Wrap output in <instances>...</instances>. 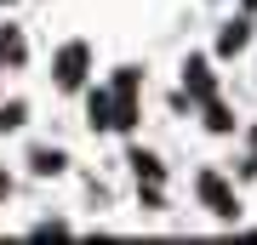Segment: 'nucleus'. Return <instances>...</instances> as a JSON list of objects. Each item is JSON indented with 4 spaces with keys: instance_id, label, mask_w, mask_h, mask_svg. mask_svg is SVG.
<instances>
[{
    "instance_id": "f257e3e1",
    "label": "nucleus",
    "mask_w": 257,
    "mask_h": 245,
    "mask_svg": "<svg viewBox=\"0 0 257 245\" xmlns=\"http://www.w3.org/2000/svg\"><path fill=\"white\" fill-rule=\"evenodd\" d=\"M86 74V46H63L57 52V86H80Z\"/></svg>"
},
{
    "instance_id": "f03ea898",
    "label": "nucleus",
    "mask_w": 257,
    "mask_h": 245,
    "mask_svg": "<svg viewBox=\"0 0 257 245\" xmlns=\"http://www.w3.org/2000/svg\"><path fill=\"white\" fill-rule=\"evenodd\" d=\"M200 194H206V205L217 211V217H234V211H240V205H234V194L223 188V177H211V171L200 177Z\"/></svg>"
},
{
    "instance_id": "7ed1b4c3",
    "label": "nucleus",
    "mask_w": 257,
    "mask_h": 245,
    "mask_svg": "<svg viewBox=\"0 0 257 245\" xmlns=\"http://www.w3.org/2000/svg\"><path fill=\"white\" fill-rule=\"evenodd\" d=\"M29 165H35L40 177H57V171H63V154H57V148H35V160H29Z\"/></svg>"
},
{
    "instance_id": "20e7f679",
    "label": "nucleus",
    "mask_w": 257,
    "mask_h": 245,
    "mask_svg": "<svg viewBox=\"0 0 257 245\" xmlns=\"http://www.w3.org/2000/svg\"><path fill=\"white\" fill-rule=\"evenodd\" d=\"M132 165H138V177L149 182V188L160 182V160H149V154H132Z\"/></svg>"
},
{
    "instance_id": "39448f33",
    "label": "nucleus",
    "mask_w": 257,
    "mask_h": 245,
    "mask_svg": "<svg viewBox=\"0 0 257 245\" xmlns=\"http://www.w3.org/2000/svg\"><path fill=\"white\" fill-rule=\"evenodd\" d=\"M223 52H240V46H246V23H229V29H223Z\"/></svg>"
},
{
    "instance_id": "423d86ee",
    "label": "nucleus",
    "mask_w": 257,
    "mask_h": 245,
    "mask_svg": "<svg viewBox=\"0 0 257 245\" xmlns=\"http://www.w3.org/2000/svg\"><path fill=\"white\" fill-rule=\"evenodd\" d=\"M189 86L200 91V97H211V80H206V63H194V69H189Z\"/></svg>"
},
{
    "instance_id": "0eeeda50",
    "label": "nucleus",
    "mask_w": 257,
    "mask_h": 245,
    "mask_svg": "<svg viewBox=\"0 0 257 245\" xmlns=\"http://www.w3.org/2000/svg\"><path fill=\"white\" fill-rule=\"evenodd\" d=\"M0 126H6V131L23 126V103H6V109H0Z\"/></svg>"
},
{
    "instance_id": "6e6552de",
    "label": "nucleus",
    "mask_w": 257,
    "mask_h": 245,
    "mask_svg": "<svg viewBox=\"0 0 257 245\" xmlns=\"http://www.w3.org/2000/svg\"><path fill=\"white\" fill-rule=\"evenodd\" d=\"M0 194H6V177H0Z\"/></svg>"
}]
</instances>
